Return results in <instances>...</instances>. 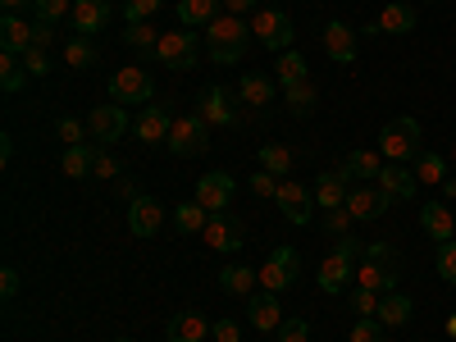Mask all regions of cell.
Listing matches in <instances>:
<instances>
[{
    "label": "cell",
    "instance_id": "cell-2",
    "mask_svg": "<svg viewBox=\"0 0 456 342\" xmlns=\"http://www.w3.org/2000/svg\"><path fill=\"white\" fill-rule=\"evenodd\" d=\"M242 55H247V19L219 14L210 23V60L215 64H238Z\"/></svg>",
    "mask_w": 456,
    "mask_h": 342
},
{
    "label": "cell",
    "instance_id": "cell-44",
    "mask_svg": "<svg viewBox=\"0 0 456 342\" xmlns=\"http://www.w3.org/2000/svg\"><path fill=\"white\" fill-rule=\"evenodd\" d=\"M23 69L32 73V78H46V73H51V55H46L42 46H32V51L23 55Z\"/></svg>",
    "mask_w": 456,
    "mask_h": 342
},
{
    "label": "cell",
    "instance_id": "cell-25",
    "mask_svg": "<svg viewBox=\"0 0 456 342\" xmlns=\"http://www.w3.org/2000/svg\"><path fill=\"white\" fill-rule=\"evenodd\" d=\"M0 51H10V55H28L32 51V28L19 14L0 19Z\"/></svg>",
    "mask_w": 456,
    "mask_h": 342
},
{
    "label": "cell",
    "instance_id": "cell-32",
    "mask_svg": "<svg viewBox=\"0 0 456 342\" xmlns=\"http://www.w3.org/2000/svg\"><path fill=\"white\" fill-rule=\"evenodd\" d=\"M206 219H210V210H206L201 201H183V206H174V228H178V233H201Z\"/></svg>",
    "mask_w": 456,
    "mask_h": 342
},
{
    "label": "cell",
    "instance_id": "cell-26",
    "mask_svg": "<svg viewBox=\"0 0 456 342\" xmlns=\"http://www.w3.org/2000/svg\"><path fill=\"white\" fill-rule=\"evenodd\" d=\"M224 0H178V23L183 28H210L219 19Z\"/></svg>",
    "mask_w": 456,
    "mask_h": 342
},
{
    "label": "cell",
    "instance_id": "cell-1",
    "mask_svg": "<svg viewBox=\"0 0 456 342\" xmlns=\"http://www.w3.org/2000/svg\"><path fill=\"white\" fill-rule=\"evenodd\" d=\"M420 119H411V114H402V119H388L384 133H379V151L393 160V165H406V160H420L425 156V142H420Z\"/></svg>",
    "mask_w": 456,
    "mask_h": 342
},
{
    "label": "cell",
    "instance_id": "cell-39",
    "mask_svg": "<svg viewBox=\"0 0 456 342\" xmlns=\"http://www.w3.org/2000/svg\"><path fill=\"white\" fill-rule=\"evenodd\" d=\"M415 178H420V183H447V160L434 156V151H425L420 165H415Z\"/></svg>",
    "mask_w": 456,
    "mask_h": 342
},
{
    "label": "cell",
    "instance_id": "cell-30",
    "mask_svg": "<svg viewBox=\"0 0 456 342\" xmlns=\"http://www.w3.org/2000/svg\"><path fill=\"white\" fill-rule=\"evenodd\" d=\"M338 169L347 174V178H356V183H365V178H379V169H384V160H379L374 151H352V156L342 160Z\"/></svg>",
    "mask_w": 456,
    "mask_h": 342
},
{
    "label": "cell",
    "instance_id": "cell-13",
    "mask_svg": "<svg viewBox=\"0 0 456 342\" xmlns=\"http://www.w3.org/2000/svg\"><path fill=\"white\" fill-rule=\"evenodd\" d=\"M160 224H165V206L156 197H133L128 201V228H133V238H156Z\"/></svg>",
    "mask_w": 456,
    "mask_h": 342
},
{
    "label": "cell",
    "instance_id": "cell-19",
    "mask_svg": "<svg viewBox=\"0 0 456 342\" xmlns=\"http://www.w3.org/2000/svg\"><path fill=\"white\" fill-rule=\"evenodd\" d=\"M311 192H315V206H320V210H342V206H347L352 187H347V174H342V169H329V174L315 178Z\"/></svg>",
    "mask_w": 456,
    "mask_h": 342
},
{
    "label": "cell",
    "instance_id": "cell-18",
    "mask_svg": "<svg viewBox=\"0 0 456 342\" xmlns=\"http://www.w3.org/2000/svg\"><path fill=\"white\" fill-rule=\"evenodd\" d=\"M324 51H329V60H338V64H356V28L342 23V19H333V23L324 28Z\"/></svg>",
    "mask_w": 456,
    "mask_h": 342
},
{
    "label": "cell",
    "instance_id": "cell-59",
    "mask_svg": "<svg viewBox=\"0 0 456 342\" xmlns=\"http://www.w3.org/2000/svg\"><path fill=\"white\" fill-rule=\"evenodd\" d=\"M447 338L456 342V315H447Z\"/></svg>",
    "mask_w": 456,
    "mask_h": 342
},
{
    "label": "cell",
    "instance_id": "cell-12",
    "mask_svg": "<svg viewBox=\"0 0 456 342\" xmlns=\"http://www.w3.org/2000/svg\"><path fill=\"white\" fill-rule=\"evenodd\" d=\"M347 283H356V260L342 251V247H333V251L320 260V288H324V292H342Z\"/></svg>",
    "mask_w": 456,
    "mask_h": 342
},
{
    "label": "cell",
    "instance_id": "cell-48",
    "mask_svg": "<svg viewBox=\"0 0 456 342\" xmlns=\"http://www.w3.org/2000/svg\"><path fill=\"white\" fill-rule=\"evenodd\" d=\"M251 192H256V197H279V178H274L270 169L251 174Z\"/></svg>",
    "mask_w": 456,
    "mask_h": 342
},
{
    "label": "cell",
    "instance_id": "cell-60",
    "mask_svg": "<svg viewBox=\"0 0 456 342\" xmlns=\"http://www.w3.org/2000/svg\"><path fill=\"white\" fill-rule=\"evenodd\" d=\"M0 5H5V10H10V14H14V10H19V5H23V0H0Z\"/></svg>",
    "mask_w": 456,
    "mask_h": 342
},
{
    "label": "cell",
    "instance_id": "cell-16",
    "mask_svg": "<svg viewBox=\"0 0 456 342\" xmlns=\"http://www.w3.org/2000/svg\"><path fill=\"white\" fill-rule=\"evenodd\" d=\"M137 142H146V146H156V142H169V128H174V119H169V110L165 105H142V114H137Z\"/></svg>",
    "mask_w": 456,
    "mask_h": 342
},
{
    "label": "cell",
    "instance_id": "cell-49",
    "mask_svg": "<svg viewBox=\"0 0 456 342\" xmlns=\"http://www.w3.org/2000/svg\"><path fill=\"white\" fill-rule=\"evenodd\" d=\"M60 137H64V146H83L87 128H83L78 119H69V114H64V119H60Z\"/></svg>",
    "mask_w": 456,
    "mask_h": 342
},
{
    "label": "cell",
    "instance_id": "cell-33",
    "mask_svg": "<svg viewBox=\"0 0 456 342\" xmlns=\"http://www.w3.org/2000/svg\"><path fill=\"white\" fill-rule=\"evenodd\" d=\"M283 105H288V114H297V119H306V114L320 105V92H315L311 83H297V87H288V92H283Z\"/></svg>",
    "mask_w": 456,
    "mask_h": 342
},
{
    "label": "cell",
    "instance_id": "cell-5",
    "mask_svg": "<svg viewBox=\"0 0 456 342\" xmlns=\"http://www.w3.org/2000/svg\"><path fill=\"white\" fill-rule=\"evenodd\" d=\"M210 146V124L201 119V114H178L174 128H169V151L183 160H192L201 156V151Z\"/></svg>",
    "mask_w": 456,
    "mask_h": 342
},
{
    "label": "cell",
    "instance_id": "cell-4",
    "mask_svg": "<svg viewBox=\"0 0 456 342\" xmlns=\"http://www.w3.org/2000/svg\"><path fill=\"white\" fill-rule=\"evenodd\" d=\"M251 37L265 51L283 55V51H292V19L283 10H256L251 14Z\"/></svg>",
    "mask_w": 456,
    "mask_h": 342
},
{
    "label": "cell",
    "instance_id": "cell-45",
    "mask_svg": "<svg viewBox=\"0 0 456 342\" xmlns=\"http://www.w3.org/2000/svg\"><path fill=\"white\" fill-rule=\"evenodd\" d=\"M279 342H311V324L306 320H283L279 324Z\"/></svg>",
    "mask_w": 456,
    "mask_h": 342
},
{
    "label": "cell",
    "instance_id": "cell-41",
    "mask_svg": "<svg viewBox=\"0 0 456 342\" xmlns=\"http://www.w3.org/2000/svg\"><path fill=\"white\" fill-rule=\"evenodd\" d=\"M124 42L128 46H137V51H156V42H160V32L156 28H151V23H128V32H124Z\"/></svg>",
    "mask_w": 456,
    "mask_h": 342
},
{
    "label": "cell",
    "instance_id": "cell-23",
    "mask_svg": "<svg viewBox=\"0 0 456 342\" xmlns=\"http://www.w3.org/2000/svg\"><path fill=\"white\" fill-rule=\"evenodd\" d=\"M73 28H78V37H92V32H101L105 23H110V5L105 0H73Z\"/></svg>",
    "mask_w": 456,
    "mask_h": 342
},
{
    "label": "cell",
    "instance_id": "cell-8",
    "mask_svg": "<svg viewBox=\"0 0 456 342\" xmlns=\"http://www.w3.org/2000/svg\"><path fill=\"white\" fill-rule=\"evenodd\" d=\"M128 128H133L128 110H124V105H114V101H110V105H96V110L87 114V133H92L101 146H105V142H119Z\"/></svg>",
    "mask_w": 456,
    "mask_h": 342
},
{
    "label": "cell",
    "instance_id": "cell-3",
    "mask_svg": "<svg viewBox=\"0 0 456 342\" xmlns=\"http://www.w3.org/2000/svg\"><path fill=\"white\" fill-rule=\"evenodd\" d=\"M156 60L165 64V69H197V60H201V37L192 32V28H169V32H160V42H156Z\"/></svg>",
    "mask_w": 456,
    "mask_h": 342
},
{
    "label": "cell",
    "instance_id": "cell-55",
    "mask_svg": "<svg viewBox=\"0 0 456 342\" xmlns=\"http://www.w3.org/2000/svg\"><path fill=\"white\" fill-rule=\"evenodd\" d=\"M96 174L101 178H114V174H119V160H114L110 151H96Z\"/></svg>",
    "mask_w": 456,
    "mask_h": 342
},
{
    "label": "cell",
    "instance_id": "cell-40",
    "mask_svg": "<svg viewBox=\"0 0 456 342\" xmlns=\"http://www.w3.org/2000/svg\"><path fill=\"white\" fill-rule=\"evenodd\" d=\"M32 14L42 23H60L64 14H73V0H32Z\"/></svg>",
    "mask_w": 456,
    "mask_h": 342
},
{
    "label": "cell",
    "instance_id": "cell-61",
    "mask_svg": "<svg viewBox=\"0 0 456 342\" xmlns=\"http://www.w3.org/2000/svg\"><path fill=\"white\" fill-rule=\"evenodd\" d=\"M114 342H133V338H114Z\"/></svg>",
    "mask_w": 456,
    "mask_h": 342
},
{
    "label": "cell",
    "instance_id": "cell-20",
    "mask_svg": "<svg viewBox=\"0 0 456 342\" xmlns=\"http://www.w3.org/2000/svg\"><path fill=\"white\" fill-rule=\"evenodd\" d=\"M379 187H384L393 201H411V197H415V187H420V178H415V169L388 160L384 169H379Z\"/></svg>",
    "mask_w": 456,
    "mask_h": 342
},
{
    "label": "cell",
    "instance_id": "cell-24",
    "mask_svg": "<svg viewBox=\"0 0 456 342\" xmlns=\"http://www.w3.org/2000/svg\"><path fill=\"white\" fill-rule=\"evenodd\" d=\"M356 288H374V292H397V265L361 260V265H356Z\"/></svg>",
    "mask_w": 456,
    "mask_h": 342
},
{
    "label": "cell",
    "instance_id": "cell-27",
    "mask_svg": "<svg viewBox=\"0 0 456 342\" xmlns=\"http://www.w3.org/2000/svg\"><path fill=\"white\" fill-rule=\"evenodd\" d=\"M411 311H415V306H411V297H402V292H384V297H379V315H374V320L384 324V329H388V324L402 329V324H411Z\"/></svg>",
    "mask_w": 456,
    "mask_h": 342
},
{
    "label": "cell",
    "instance_id": "cell-7",
    "mask_svg": "<svg viewBox=\"0 0 456 342\" xmlns=\"http://www.w3.org/2000/svg\"><path fill=\"white\" fill-rule=\"evenodd\" d=\"M110 101H114V105H137V101H151V73H146V69H137V64H124V69L110 78Z\"/></svg>",
    "mask_w": 456,
    "mask_h": 342
},
{
    "label": "cell",
    "instance_id": "cell-50",
    "mask_svg": "<svg viewBox=\"0 0 456 342\" xmlns=\"http://www.w3.org/2000/svg\"><path fill=\"white\" fill-rule=\"evenodd\" d=\"M365 260H379V265H397V251H393V242H365Z\"/></svg>",
    "mask_w": 456,
    "mask_h": 342
},
{
    "label": "cell",
    "instance_id": "cell-21",
    "mask_svg": "<svg viewBox=\"0 0 456 342\" xmlns=\"http://www.w3.org/2000/svg\"><path fill=\"white\" fill-rule=\"evenodd\" d=\"M165 333H169V342H206V333H215V324L201 311H178Z\"/></svg>",
    "mask_w": 456,
    "mask_h": 342
},
{
    "label": "cell",
    "instance_id": "cell-53",
    "mask_svg": "<svg viewBox=\"0 0 456 342\" xmlns=\"http://www.w3.org/2000/svg\"><path fill=\"white\" fill-rule=\"evenodd\" d=\"M19 288H23L19 270H14V265H5V270H0V292H5V297H19Z\"/></svg>",
    "mask_w": 456,
    "mask_h": 342
},
{
    "label": "cell",
    "instance_id": "cell-10",
    "mask_svg": "<svg viewBox=\"0 0 456 342\" xmlns=\"http://www.w3.org/2000/svg\"><path fill=\"white\" fill-rule=\"evenodd\" d=\"M274 201L288 215V224H311V215H315V192H311V187H301V183H292V178L279 183V197Z\"/></svg>",
    "mask_w": 456,
    "mask_h": 342
},
{
    "label": "cell",
    "instance_id": "cell-11",
    "mask_svg": "<svg viewBox=\"0 0 456 342\" xmlns=\"http://www.w3.org/2000/svg\"><path fill=\"white\" fill-rule=\"evenodd\" d=\"M393 206V197L384 192V187H365V183H356L352 192H347V215L356 219V224H370V219H379Z\"/></svg>",
    "mask_w": 456,
    "mask_h": 342
},
{
    "label": "cell",
    "instance_id": "cell-58",
    "mask_svg": "<svg viewBox=\"0 0 456 342\" xmlns=\"http://www.w3.org/2000/svg\"><path fill=\"white\" fill-rule=\"evenodd\" d=\"M443 192H447V197H456V174H452V178L443 183Z\"/></svg>",
    "mask_w": 456,
    "mask_h": 342
},
{
    "label": "cell",
    "instance_id": "cell-35",
    "mask_svg": "<svg viewBox=\"0 0 456 342\" xmlns=\"http://www.w3.org/2000/svg\"><path fill=\"white\" fill-rule=\"evenodd\" d=\"M274 78L283 83V92H288V87H297V83H306V60H301L297 51H283V55H279V64H274Z\"/></svg>",
    "mask_w": 456,
    "mask_h": 342
},
{
    "label": "cell",
    "instance_id": "cell-52",
    "mask_svg": "<svg viewBox=\"0 0 456 342\" xmlns=\"http://www.w3.org/2000/svg\"><path fill=\"white\" fill-rule=\"evenodd\" d=\"M215 342H242L238 320H215Z\"/></svg>",
    "mask_w": 456,
    "mask_h": 342
},
{
    "label": "cell",
    "instance_id": "cell-34",
    "mask_svg": "<svg viewBox=\"0 0 456 342\" xmlns=\"http://www.w3.org/2000/svg\"><path fill=\"white\" fill-rule=\"evenodd\" d=\"M64 174H69V178L96 174V151H92V146H64Z\"/></svg>",
    "mask_w": 456,
    "mask_h": 342
},
{
    "label": "cell",
    "instance_id": "cell-42",
    "mask_svg": "<svg viewBox=\"0 0 456 342\" xmlns=\"http://www.w3.org/2000/svg\"><path fill=\"white\" fill-rule=\"evenodd\" d=\"M379 297H384V292H374V288H356V292H352V311H356L361 320H374V315H379Z\"/></svg>",
    "mask_w": 456,
    "mask_h": 342
},
{
    "label": "cell",
    "instance_id": "cell-28",
    "mask_svg": "<svg viewBox=\"0 0 456 342\" xmlns=\"http://www.w3.org/2000/svg\"><path fill=\"white\" fill-rule=\"evenodd\" d=\"M256 283H260V270H251V265H228V270H219V288L228 297H251Z\"/></svg>",
    "mask_w": 456,
    "mask_h": 342
},
{
    "label": "cell",
    "instance_id": "cell-15",
    "mask_svg": "<svg viewBox=\"0 0 456 342\" xmlns=\"http://www.w3.org/2000/svg\"><path fill=\"white\" fill-rule=\"evenodd\" d=\"M233 192H238V183L228 178V174H201L197 178V201L210 210V215H219V210H228V201H233Z\"/></svg>",
    "mask_w": 456,
    "mask_h": 342
},
{
    "label": "cell",
    "instance_id": "cell-29",
    "mask_svg": "<svg viewBox=\"0 0 456 342\" xmlns=\"http://www.w3.org/2000/svg\"><path fill=\"white\" fill-rule=\"evenodd\" d=\"M238 96L247 101V105H270V101H279V83L274 78H265V73H247L242 78V87H238Z\"/></svg>",
    "mask_w": 456,
    "mask_h": 342
},
{
    "label": "cell",
    "instance_id": "cell-36",
    "mask_svg": "<svg viewBox=\"0 0 456 342\" xmlns=\"http://www.w3.org/2000/svg\"><path fill=\"white\" fill-rule=\"evenodd\" d=\"M96 60H101V51L87 42V37H73V42L64 46V64H69V69H92Z\"/></svg>",
    "mask_w": 456,
    "mask_h": 342
},
{
    "label": "cell",
    "instance_id": "cell-56",
    "mask_svg": "<svg viewBox=\"0 0 456 342\" xmlns=\"http://www.w3.org/2000/svg\"><path fill=\"white\" fill-rule=\"evenodd\" d=\"M224 10L242 19V14H251V10H256V0H224Z\"/></svg>",
    "mask_w": 456,
    "mask_h": 342
},
{
    "label": "cell",
    "instance_id": "cell-46",
    "mask_svg": "<svg viewBox=\"0 0 456 342\" xmlns=\"http://www.w3.org/2000/svg\"><path fill=\"white\" fill-rule=\"evenodd\" d=\"M352 342H388V338H384V324H379V320H356Z\"/></svg>",
    "mask_w": 456,
    "mask_h": 342
},
{
    "label": "cell",
    "instance_id": "cell-57",
    "mask_svg": "<svg viewBox=\"0 0 456 342\" xmlns=\"http://www.w3.org/2000/svg\"><path fill=\"white\" fill-rule=\"evenodd\" d=\"M10 156H14V142L0 137V165H10Z\"/></svg>",
    "mask_w": 456,
    "mask_h": 342
},
{
    "label": "cell",
    "instance_id": "cell-6",
    "mask_svg": "<svg viewBox=\"0 0 456 342\" xmlns=\"http://www.w3.org/2000/svg\"><path fill=\"white\" fill-rule=\"evenodd\" d=\"M297 274H301V256L292 247H274L270 260L260 265V288L265 292H288L297 283Z\"/></svg>",
    "mask_w": 456,
    "mask_h": 342
},
{
    "label": "cell",
    "instance_id": "cell-31",
    "mask_svg": "<svg viewBox=\"0 0 456 342\" xmlns=\"http://www.w3.org/2000/svg\"><path fill=\"white\" fill-rule=\"evenodd\" d=\"M415 28V10L411 5H384V14H379V32H393V37H406Z\"/></svg>",
    "mask_w": 456,
    "mask_h": 342
},
{
    "label": "cell",
    "instance_id": "cell-38",
    "mask_svg": "<svg viewBox=\"0 0 456 342\" xmlns=\"http://www.w3.org/2000/svg\"><path fill=\"white\" fill-rule=\"evenodd\" d=\"M260 169H270V174H288L292 169V151L279 146V142H265L260 146Z\"/></svg>",
    "mask_w": 456,
    "mask_h": 342
},
{
    "label": "cell",
    "instance_id": "cell-9",
    "mask_svg": "<svg viewBox=\"0 0 456 342\" xmlns=\"http://www.w3.org/2000/svg\"><path fill=\"white\" fill-rule=\"evenodd\" d=\"M201 233H206V247H210V251H224V256H228V251H242V242H247L242 224H238L233 215H228V210L210 215Z\"/></svg>",
    "mask_w": 456,
    "mask_h": 342
},
{
    "label": "cell",
    "instance_id": "cell-22",
    "mask_svg": "<svg viewBox=\"0 0 456 342\" xmlns=\"http://www.w3.org/2000/svg\"><path fill=\"white\" fill-rule=\"evenodd\" d=\"M420 228H425V233L443 247V242H452V238H456V215H452L443 201H429V206L420 210Z\"/></svg>",
    "mask_w": 456,
    "mask_h": 342
},
{
    "label": "cell",
    "instance_id": "cell-17",
    "mask_svg": "<svg viewBox=\"0 0 456 342\" xmlns=\"http://www.w3.org/2000/svg\"><path fill=\"white\" fill-rule=\"evenodd\" d=\"M247 315L260 333H279L283 324V306H279V292H251L247 297Z\"/></svg>",
    "mask_w": 456,
    "mask_h": 342
},
{
    "label": "cell",
    "instance_id": "cell-51",
    "mask_svg": "<svg viewBox=\"0 0 456 342\" xmlns=\"http://www.w3.org/2000/svg\"><path fill=\"white\" fill-rule=\"evenodd\" d=\"M347 224H356V219L347 215V206H342V210H329V215H324V228H329V233H338V238L347 233Z\"/></svg>",
    "mask_w": 456,
    "mask_h": 342
},
{
    "label": "cell",
    "instance_id": "cell-54",
    "mask_svg": "<svg viewBox=\"0 0 456 342\" xmlns=\"http://www.w3.org/2000/svg\"><path fill=\"white\" fill-rule=\"evenodd\" d=\"M51 42H55V28H51V23H42V19H37V23H32V46H42V51H46Z\"/></svg>",
    "mask_w": 456,
    "mask_h": 342
},
{
    "label": "cell",
    "instance_id": "cell-47",
    "mask_svg": "<svg viewBox=\"0 0 456 342\" xmlns=\"http://www.w3.org/2000/svg\"><path fill=\"white\" fill-rule=\"evenodd\" d=\"M438 274H443L447 283H456V238L438 247Z\"/></svg>",
    "mask_w": 456,
    "mask_h": 342
},
{
    "label": "cell",
    "instance_id": "cell-14",
    "mask_svg": "<svg viewBox=\"0 0 456 342\" xmlns=\"http://www.w3.org/2000/svg\"><path fill=\"white\" fill-rule=\"evenodd\" d=\"M201 119L210 124V128H238V105L228 101V92L224 87H206L201 92Z\"/></svg>",
    "mask_w": 456,
    "mask_h": 342
},
{
    "label": "cell",
    "instance_id": "cell-37",
    "mask_svg": "<svg viewBox=\"0 0 456 342\" xmlns=\"http://www.w3.org/2000/svg\"><path fill=\"white\" fill-rule=\"evenodd\" d=\"M23 55H10V51H0V87H5L10 96L23 87V78H28V69L19 64Z\"/></svg>",
    "mask_w": 456,
    "mask_h": 342
},
{
    "label": "cell",
    "instance_id": "cell-43",
    "mask_svg": "<svg viewBox=\"0 0 456 342\" xmlns=\"http://www.w3.org/2000/svg\"><path fill=\"white\" fill-rule=\"evenodd\" d=\"M156 10H160V0H124V14H128V23H146Z\"/></svg>",
    "mask_w": 456,
    "mask_h": 342
}]
</instances>
